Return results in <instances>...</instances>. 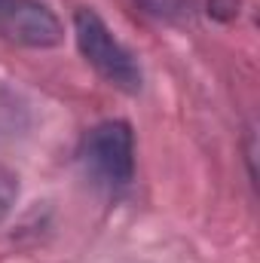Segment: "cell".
Here are the masks:
<instances>
[{
	"label": "cell",
	"instance_id": "6da1fadb",
	"mask_svg": "<svg viewBox=\"0 0 260 263\" xmlns=\"http://www.w3.org/2000/svg\"><path fill=\"white\" fill-rule=\"evenodd\" d=\"M73 37L83 52V59L95 67L110 86L123 92H138L141 89V67L129 49L114 37L107 22L95 9H77L73 12Z\"/></svg>",
	"mask_w": 260,
	"mask_h": 263
},
{
	"label": "cell",
	"instance_id": "7a4b0ae2",
	"mask_svg": "<svg viewBox=\"0 0 260 263\" xmlns=\"http://www.w3.org/2000/svg\"><path fill=\"white\" fill-rule=\"evenodd\" d=\"M0 37L31 49H52L65 40V28L40 0H0Z\"/></svg>",
	"mask_w": 260,
	"mask_h": 263
},
{
	"label": "cell",
	"instance_id": "3957f363",
	"mask_svg": "<svg viewBox=\"0 0 260 263\" xmlns=\"http://www.w3.org/2000/svg\"><path fill=\"white\" fill-rule=\"evenodd\" d=\"M86 162L92 165V172L101 181L114 187H126L135 175V138H132L129 123L110 120L89 132Z\"/></svg>",
	"mask_w": 260,
	"mask_h": 263
}]
</instances>
